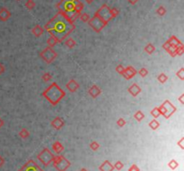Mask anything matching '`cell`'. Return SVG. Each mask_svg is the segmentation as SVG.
<instances>
[{
	"label": "cell",
	"instance_id": "obj_1",
	"mask_svg": "<svg viewBox=\"0 0 184 171\" xmlns=\"http://www.w3.org/2000/svg\"><path fill=\"white\" fill-rule=\"evenodd\" d=\"M9 17V13L5 8H2L0 10V19L1 20H6Z\"/></svg>",
	"mask_w": 184,
	"mask_h": 171
},
{
	"label": "cell",
	"instance_id": "obj_2",
	"mask_svg": "<svg viewBox=\"0 0 184 171\" xmlns=\"http://www.w3.org/2000/svg\"><path fill=\"white\" fill-rule=\"evenodd\" d=\"M2 163H3V161H2V159L0 158V166L2 165Z\"/></svg>",
	"mask_w": 184,
	"mask_h": 171
}]
</instances>
